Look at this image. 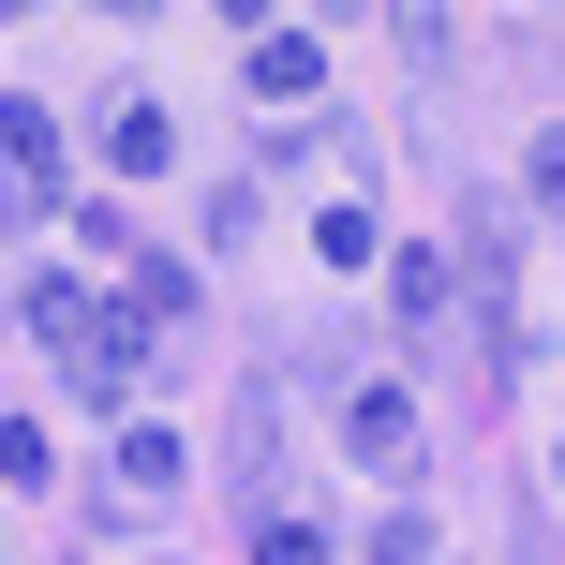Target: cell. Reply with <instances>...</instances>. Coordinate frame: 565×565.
<instances>
[{"mask_svg": "<svg viewBox=\"0 0 565 565\" xmlns=\"http://www.w3.org/2000/svg\"><path fill=\"white\" fill-rule=\"evenodd\" d=\"M30 328L60 342V372H75V402H105V417L135 402V358H149V342H135V312H89L75 282H45V298H30Z\"/></svg>", "mask_w": 565, "mask_h": 565, "instance_id": "6da1fadb", "label": "cell"}, {"mask_svg": "<svg viewBox=\"0 0 565 565\" xmlns=\"http://www.w3.org/2000/svg\"><path fill=\"white\" fill-rule=\"evenodd\" d=\"M342 447H358L372 477H417V447H431L417 387H387V372H358V387H342Z\"/></svg>", "mask_w": 565, "mask_h": 565, "instance_id": "7a4b0ae2", "label": "cell"}, {"mask_svg": "<svg viewBox=\"0 0 565 565\" xmlns=\"http://www.w3.org/2000/svg\"><path fill=\"white\" fill-rule=\"evenodd\" d=\"M0 209H15V224L60 209V119L45 105H0Z\"/></svg>", "mask_w": 565, "mask_h": 565, "instance_id": "3957f363", "label": "cell"}, {"mask_svg": "<svg viewBox=\"0 0 565 565\" xmlns=\"http://www.w3.org/2000/svg\"><path fill=\"white\" fill-rule=\"evenodd\" d=\"M179 477H194V447H179L164 417H135V431H119V491H135V507H164Z\"/></svg>", "mask_w": 565, "mask_h": 565, "instance_id": "277c9868", "label": "cell"}, {"mask_svg": "<svg viewBox=\"0 0 565 565\" xmlns=\"http://www.w3.org/2000/svg\"><path fill=\"white\" fill-rule=\"evenodd\" d=\"M105 164H119V179H164V164H179V119H164V105H119V119H105Z\"/></svg>", "mask_w": 565, "mask_h": 565, "instance_id": "5b68a950", "label": "cell"}, {"mask_svg": "<svg viewBox=\"0 0 565 565\" xmlns=\"http://www.w3.org/2000/svg\"><path fill=\"white\" fill-rule=\"evenodd\" d=\"M179 312H194V268H179V254H135V328H179Z\"/></svg>", "mask_w": 565, "mask_h": 565, "instance_id": "8992f818", "label": "cell"}, {"mask_svg": "<svg viewBox=\"0 0 565 565\" xmlns=\"http://www.w3.org/2000/svg\"><path fill=\"white\" fill-rule=\"evenodd\" d=\"M254 89H268V105H298V89H312V45H298V30H254Z\"/></svg>", "mask_w": 565, "mask_h": 565, "instance_id": "52a82bcc", "label": "cell"}, {"mask_svg": "<svg viewBox=\"0 0 565 565\" xmlns=\"http://www.w3.org/2000/svg\"><path fill=\"white\" fill-rule=\"evenodd\" d=\"M372 565H447V536H431V507H402L387 536H372Z\"/></svg>", "mask_w": 565, "mask_h": 565, "instance_id": "ba28073f", "label": "cell"}, {"mask_svg": "<svg viewBox=\"0 0 565 565\" xmlns=\"http://www.w3.org/2000/svg\"><path fill=\"white\" fill-rule=\"evenodd\" d=\"M254 565H328V536H312V521H282V507H268V521H254Z\"/></svg>", "mask_w": 565, "mask_h": 565, "instance_id": "9c48e42d", "label": "cell"}]
</instances>
